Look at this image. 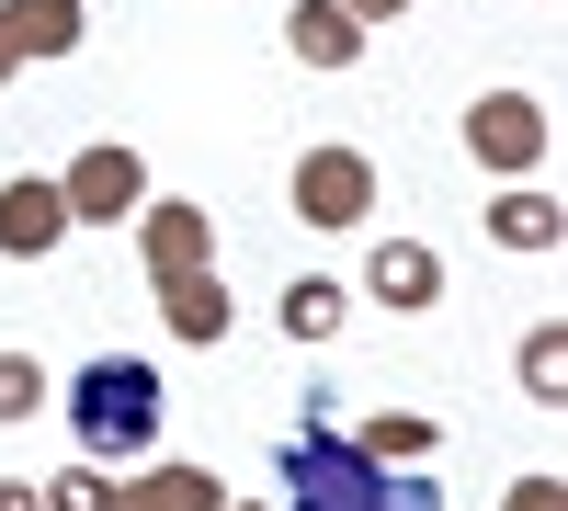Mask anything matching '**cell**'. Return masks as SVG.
<instances>
[{
    "mask_svg": "<svg viewBox=\"0 0 568 511\" xmlns=\"http://www.w3.org/2000/svg\"><path fill=\"white\" fill-rule=\"evenodd\" d=\"M273 478H284V511H444L433 478H398L387 454H364L353 432H329V409H318V398H307V421L284 432Z\"/></svg>",
    "mask_w": 568,
    "mask_h": 511,
    "instance_id": "obj_1",
    "label": "cell"
},
{
    "mask_svg": "<svg viewBox=\"0 0 568 511\" xmlns=\"http://www.w3.org/2000/svg\"><path fill=\"white\" fill-rule=\"evenodd\" d=\"M160 364L136 352H91L69 364V443L91 454V467H136V454H160Z\"/></svg>",
    "mask_w": 568,
    "mask_h": 511,
    "instance_id": "obj_2",
    "label": "cell"
},
{
    "mask_svg": "<svg viewBox=\"0 0 568 511\" xmlns=\"http://www.w3.org/2000/svg\"><path fill=\"white\" fill-rule=\"evenodd\" d=\"M58 205H69V227H125L136 205H149V171H136L125 136H91V149L58 171Z\"/></svg>",
    "mask_w": 568,
    "mask_h": 511,
    "instance_id": "obj_3",
    "label": "cell"
},
{
    "mask_svg": "<svg viewBox=\"0 0 568 511\" xmlns=\"http://www.w3.org/2000/svg\"><path fill=\"white\" fill-rule=\"evenodd\" d=\"M296 216L307 227H364L375 216V160L364 149H307L296 160Z\"/></svg>",
    "mask_w": 568,
    "mask_h": 511,
    "instance_id": "obj_4",
    "label": "cell"
},
{
    "mask_svg": "<svg viewBox=\"0 0 568 511\" xmlns=\"http://www.w3.org/2000/svg\"><path fill=\"white\" fill-rule=\"evenodd\" d=\"M466 149H478V171H535L546 160V103L535 91H478L466 103Z\"/></svg>",
    "mask_w": 568,
    "mask_h": 511,
    "instance_id": "obj_5",
    "label": "cell"
},
{
    "mask_svg": "<svg viewBox=\"0 0 568 511\" xmlns=\"http://www.w3.org/2000/svg\"><path fill=\"white\" fill-rule=\"evenodd\" d=\"M136 262H149V285H171V273H205L216 262V216L205 205H136Z\"/></svg>",
    "mask_w": 568,
    "mask_h": 511,
    "instance_id": "obj_6",
    "label": "cell"
},
{
    "mask_svg": "<svg viewBox=\"0 0 568 511\" xmlns=\"http://www.w3.org/2000/svg\"><path fill=\"white\" fill-rule=\"evenodd\" d=\"M80 34H91L80 0H0V80L23 58H80Z\"/></svg>",
    "mask_w": 568,
    "mask_h": 511,
    "instance_id": "obj_7",
    "label": "cell"
},
{
    "mask_svg": "<svg viewBox=\"0 0 568 511\" xmlns=\"http://www.w3.org/2000/svg\"><path fill=\"white\" fill-rule=\"evenodd\" d=\"M58 239H69L58 182H45V171H12V182H0V262H45Z\"/></svg>",
    "mask_w": 568,
    "mask_h": 511,
    "instance_id": "obj_8",
    "label": "cell"
},
{
    "mask_svg": "<svg viewBox=\"0 0 568 511\" xmlns=\"http://www.w3.org/2000/svg\"><path fill=\"white\" fill-rule=\"evenodd\" d=\"M364 285L387 296L398 318H420V307L444 296V251H433V239H375V262H364Z\"/></svg>",
    "mask_w": 568,
    "mask_h": 511,
    "instance_id": "obj_9",
    "label": "cell"
},
{
    "mask_svg": "<svg viewBox=\"0 0 568 511\" xmlns=\"http://www.w3.org/2000/svg\"><path fill=\"white\" fill-rule=\"evenodd\" d=\"M284 45H296V69H353L364 23L342 12V0H296V12H284Z\"/></svg>",
    "mask_w": 568,
    "mask_h": 511,
    "instance_id": "obj_10",
    "label": "cell"
},
{
    "mask_svg": "<svg viewBox=\"0 0 568 511\" xmlns=\"http://www.w3.org/2000/svg\"><path fill=\"white\" fill-rule=\"evenodd\" d=\"M216 500H227V478L216 467H182V454L149 467V478H114V511H216Z\"/></svg>",
    "mask_w": 568,
    "mask_h": 511,
    "instance_id": "obj_11",
    "label": "cell"
},
{
    "mask_svg": "<svg viewBox=\"0 0 568 511\" xmlns=\"http://www.w3.org/2000/svg\"><path fill=\"white\" fill-rule=\"evenodd\" d=\"M160 318H171V341H227V285H216V273H171V285H160Z\"/></svg>",
    "mask_w": 568,
    "mask_h": 511,
    "instance_id": "obj_12",
    "label": "cell"
},
{
    "mask_svg": "<svg viewBox=\"0 0 568 511\" xmlns=\"http://www.w3.org/2000/svg\"><path fill=\"white\" fill-rule=\"evenodd\" d=\"M489 239H500V251H557V239H568V216H557V194H535V182H524V194H500V205H489Z\"/></svg>",
    "mask_w": 568,
    "mask_h": 511,
    "instance_id": "obj_13",
    "label": "cell"
},
{
    "mask_svg": "<svg viewBox=\"0 0 568 511\" xmlns=\"http://www.w3.org/2000/svg\"><path fill=\"white\" fill-rule=\"evenodd\" d=\"M342 285H329V273H307V285H284V341H329V330H342Z\"/></svg>",
    "mask_w": 568,
    "mask_h": 511,
    "instance_id": "obj_14",
    "label": "cell"
},
{
    "mask_svg": "<svg viewBox=\"0 0 568 511\" xmlns=\"http://www.w3.org/2000/svg\"><path fill=\"white\" fill-rule=\"evenodd\" d=\"M353 443H364V454H387V467H420V454H433L444 432H433V421H420V409H375V421H364Z\"/></svg>",
    "mask_w": 568,
    "mask_h": 511,
    "instance_id": "obj_15",
    "label": "cell"
},
{
    "mask_svg": "<svg viewBox=\"0 0 568 511\" xmlns=\"http://www.w3.org/2000/svg\"><path fill=\"white\" fill-rule=\"evenodd\" d=\"M45 409V364L34 352H0V421H34Z\"/></svg>",
    "mask_w": 568,
    "mask_h": 511,
    "instance_id": "obj_16",
    "label": "cell"
},
{
    "mask_svg": "<svg viewBox=\"0 0 568 511\" xmlns=\"http://www.w3.org/2000/svg\"><path fill=\"white\" fill-rule=\"evenodd\" d=\"M45 511H114V478H91V454L69 478H45Z\"/></svg>",
    "mask_w": 568,
    "mask_h": 511,
    "instance_id": "obj_17",
    "label": "cell"
},
{
    "mask_svg": "<svg viewBox=\"0 0 568 511\" xmlns=\"http://www.w3.org/2000/svg\"><path fill=\"white\" fill-rule=\"evenodd\" d=\"M557 364H568V352H557V330H535V341H524V387H535V398H546V409H557V398H568V387H557Z\"/></svg>",
    "mask_w": 568,
    "mask_h": 511,
    "instance_id": "obj_18",
    "label": "cell"
},
{
    "mask_svg": "<svg viewBox=\"0 0 568 511\" xmlns=\"http://www.w3.org/2000/svg\"><path fill=\"white\" fill-rule=\"evenodd\" d=\"M0 511H45V478H0Z\"/></svg>",
    "mask_w": 568,
    "mask_h": 511,
    "instance_id": "obj_19",
    "label": "cell"
},
{
    "mask_svg": "<svg viewBox=\"0 0 568 511\" xmlns=\"http://www.w3.org/2000/svg\"><path fill=\"white\" fill-rule=\"evenodd\" d=\"M342 12H353V23L375 34V23H398V12H409V0H342Z\"/></svg>",
    "mask_w": 568,
    "mask_h": 511,
    "instance_id": "obj_20",
    "label": "cell"
},
{
    "mask_svg": "<svg viewBox=\"0 0 568 511\" xmlns=\"http://www.w3.org/2000/svg\"><path fill=\"white\" fill-rule=\"evenodd\" d=\"M511 511H557V478H524V489H511Z\"/></svg>",
    "mask_w": 568,
    "mask_h": 511,
    "instance_id": "obj_21",
    "label": "cell"
},
{
    "mask_svg": "<svg viewBox=\"0 0 568 511\" xmlns=\"http://www.w3.org/2000/svg\"><path fill=\"white\" fill-rule=\"evenodd\" d=\"M216 511H251V500H216Z\"/></svg>",
    "mask_w": 568,
    "mask_h": 511,
    "instance_id": "obj_22",
    "label": "cell"
}]
</instances>
